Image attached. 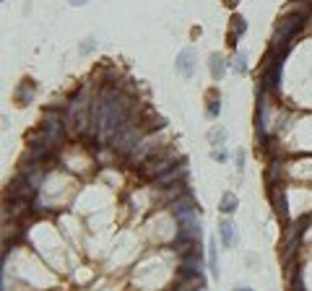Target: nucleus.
<instances>
[{
	"mask_svg": "<svg viewBox=\"0 0 312 291\" xmlns=\"http://www.w3.org/2000/svg\"><path fill=\"white\" fill-rule=\"evenodd\" d=\"M307 21L304 13H286L281 21H278V26H276V34H273V44L271 47H286V50H292V39L302 31V24Z\"/></svg>",
	"mask_w": 312,
	"mask_h": 291,
	"instance_id": "obj_1",
	"label": "nucleus"
},
{
	"mask_svg": "<svg viewBox=\"0 0 312 291\" xmlns=\"http://www.w3.org/2000/svg\"><path fill=\"white\" fill-rule=\"evenodd\" d=\"M141 138H143V125L128 120V122L115 133V136H112V141H109V148H112L115 153H130L133 148L141 143Z\"/></svg>",
	"mask_w": 312,
	"mask_h": 291,
	"instance_id": "obj_2",
	"label": "nucleus"
},
{
	"mask_svg": "<svg viewBox=\"0 0 312 291\" xmlns=\"http://www.w3.org/2000/svg\"><path fill=\"white\" fill-rule=\"evenodd\" d=\"M177 161V153L174 151H156L153 156H148V159L141 164V174L148 177V180H156V177H162L164 172H169Z\"/></svg>",
	"mask_w": 312,
	"mask_h": 291,
	"instance_id": "obj_3",
	"label": "nucleus"
},
{
	"mask_svg": "<svg viewBox=\"0 0 312 291\" xmlns=\"http://www.w3.org/2000/svg\"><path fill=\"white\" fill-rule=\"evenodd\" d=\"M162 148H164V146H162V141L156 138V136H143V138H141V143L128 153V164L141 167V164L148 159V156H153L156 151H162Z\"/></svg>",
	"mask_w": 312,
	"mask_h": 291,
	"instance_id": "obj_4",
	"label": "nucleus"
},
{
	"mask_svg": "<svg viewBox=\"0 0 312 291\" xmlns=\"http://www.w3.org/2000/svg\"><path fill=\"white\" fill-rule=\"evenodd\" d=\"M42 133L47 146H57L63 141V120L55 109H44V120H42Z\"/></svg>",
	"mask_w": 312,
	"mask_h": 291,
	"instance_id": "obj_5",
	"label": "nucleus"
},
{
	"mask_svg": "<svg viewBox=\"0 0 312 291\" xmlns=\"http://www.w3.org/2000/svg\"><path fill=\"white\" fill-rule=\"evenodd\" d=\"M34 195H37V185L24 174H18L16 180L8 185V198L11 200H32Z\"/></svg>",
	"mask_w": 312,
	"mask_h": 291,
	"instance_id": "obj_6",
	"label": "nucleus"
},
{
	"mask_svg": "<svg viewBox=\"0 0 312 291\" xmlns=\"http://www.w3.org/2000/svg\"><path fill=\"white\" fill-rule=\"evenodd\" d=\"M172 216L177 218V223H185V221H193L195 218V206H193V200L190 198H177L172 200Z\"/></svg>",
	"mask_w": 312,
	"mask_h": 291,
	"instance_id": "obj_7",
	"label": "nucleus"
},
{
	"mask_svg": "<svg viewBox=\"0 0 312 291\" xmlns=\"http://www.w3.org/2000/svg\"><path fill=\"white\" fill-rule=\"evenodd\" d=\"M268 198H271V206L276 211V216L281 221H289V206H286V195H284V187L281 185H268Z\"/></svg>",
	"mask_w": 312,
	"mask_h": 291,
	"instance_id": "obj_8",
	"label": "nucleus"
},
{
	"mask_svg": "<svg viewBox=\"0 0 312 291\" xmlns=\"http://www.w3.org/2000/svg\"><path fill=\"white\" fill-rule=\"evenodd\" d=\"M188 177V164L182 161L180 167H172L169 172H164L162 177H156V185L159 187H172V185H177V182H182Z\"/></svg>",
	"mask_w": 312,
	"mask_h": 291,
	"instance_id": "obj_9",
	"label": "nucleus"
},
{
	"mask_svg": "<svg viewBox=\"0 0 312 291\" xmlns=\"http://www.w3.org/2000/svg\"><path fill=\"white\" fill-rule=\"evenodd\" d=\"M177 73H180V76H185V78H193L195 76V52L193 50H182L180 55H177Z\"/></svg>",
	"mask_w": 312,
	"mask_h": 291,
	"instance_id": "obj_10",
	"label": "nucleus"
},
{
	"mask_svg": "<svg viewBox=\"0 0 312 291\" xmlns=\"http://www.w3.org/2000/svg\"><path fill=\"white\" fill-rule=\"evenodd\" d=\"M203 288V276L200 273H180V278H177L174 283V291H198Z\"/></svg>",
	"mask_w": 312,
	"mask_h": 291,
	"instance_id": "obj_11",
	"label": "nucleus"
},
{
	"mask_svg": "<svg viewBox=\"0 0 312 291\" xmlns=\"http://www.w3.org/2000/svg\"><path fill=\"white\" fill-rule=\"evenodd\" d=\"M169 247H172L174 252H180V255L185 257V255L195 252V239H193V237H188V234H182V232H177V237L172 239V244H169Z\"/></svg>",
	"mask_w": 312,
	"mask_h": 291,
	"instance_id": "obj_12",
	"label": "nucleus"
},
{
	"mask_svg": "<svg viewBox=\"0 0 312 291\" xmlns=\"http://www.w3.org/2000/svg\"><path fill=\"white\" fill-rule=\"evenodd\" d=\"M29 203L32 200H11V203L6 206V213H3V218L8 221H16V218H21V216H26L29 213Z\"/></svg>",
	"mask_w": 312,
	"mask_h": 291,
	"instance_id": "obj_13",
	"label": "nucleus"
},
{
	"mask_svg": "<svg viewBox=\"0 0 312 291\" xmlns=\"http://www.w3.org/2000/svg\"><path fill=\"white\" fill-rule=\"evenodd\" d=\"M227 68H229V65H227V60L221 57L219 52H213V55L208 57V71H211L213 81H221V78H224V76H227Z\"/></svg>",
	"mask_w": 312,
	"mask_h": 291,
	"instance_id": "obj_14",
	"label": "nucleus"
},
{
	"mask_svg": "<svg viewBox=\"0 0 312 291\" xmlns=\"http://www.w3.org/2000/svg\"><path fill=\"white\" fill-rule=\"evenodd\" d=\"M182 271L185 273H200V276H203V260H200V250H195V252H190V255L182 257Z\"/></svg>",
	"mask_w": 312,
	"mask_h": 291,
	"instance_id": "obj_15",
	"label": "nucleus"
},
{
	"mask_svg": "<svg viewBox=\"0 0 312 291\" xmlns=\"http://www.w3.org/2000/svg\"><path fill=\"white\" fill-rule=\"evenodd\" d=\"M244 31H247V21H244L242 16H232V21H229V37H227L232 47L237 44V37H242Z\"/></svg>",
	"mask_w": 312,
	"mask_h": 291,
	"instance_id": "obj_16",
	"label": "nucleus"
},
{
	"mask_svg": "<svg viewBox=\"0 0 312 291\" xmlns=\"http://www.w3.org/2000/svg\"><path fill=\"white\" fill-rule=\"evenodd\" d=\"M34 91H37V88H34V83L24 81V83H21V86L16 88L13 99H16V102H18L21 107H24V104H32V99H34Z\"/></svg>",
	"mask_w": 312,
	"mask_h": 291,
	"instance_id": "obj_17",
	"label": "nucleus"
},
{
	"mask_svg": "<svg viewBox=\"0 0 312 291\" xmlns=\"http://www.w3.org/2000/svg\"><path fill=\"white\" fill-rule=\"evenodd\" d=\"M219 239H221L224 247H232V244H234V223L229 218H224L219 223Z\"/></svg>",
	"mask_w": 312,
	"mask_h": 291,
	"instance_id": "obj_18",
	"label": "nucleus"
},
{
	"mask_svg": "<svg viewBox=\"0 0 312 291\" xmlns=\"http://www.w3.org/2000/svg\"><path fill=\"white\" fill-rule=\"evenodd\" d=\"M239 208V200H237V195L234 192H224V195H221V203H219V211L221 213H234Z\"/></svg>",
	"mask_w": 312,
	"mask_h": 291,
	"instance_id": "obj_19",
	"label": "nucleus"
},
{
	"mask_svg": "<svg viewBox=\"0 0 312 291\" xmlns=\"http://www.w3.org/2000/svg\"><path fill=\"white\" fill-rule=\"evenodd\" d=\"M208 107H206V115L211 117V120H216L219 115H221V99L216 96V91H213V88H211V91H208Z\"/></svg>",
	"mask_w": 312,
	"mask_h": 291,
	"instance_id": "obj_20",
	"label": "nucleus"
},
{
	"mask_svg": "<svg viewBox=\"0 0 312 291\" xmlns=\"http://www.w3.org/2000/svg\"><path fill=\"white\" fill-rule=\"evenodd\" d=\"M232 68L237 73H247V52H237L234 60H232Z\"/></svg>",
	"mask_w": 312,
	"mask_h": 291,
	"instance_id": "obj_21",
	"label": "nucleus"
},
{
	"mask_svg": "<svg viewBox=\"0 0 312 291\" xmlns=\"http://www.w3.org/2000/svg\"><path fill=\"white\" fill-rule=\"evenodd\" d=\"M208 265L213 278H219V263H216V242H208Z\"/></svg>",
	"mask_w": 312,
	"mask_h": 291,
	"instance_id": "obj_22",
	"label": "nucleus"
},
{
	"mask_svg": "<svg viewBox=\"0 0 312 291\" xmlns=\"http://www.w3.org/2000/svg\"><path fill=\"white\" fill-rule=\"evenodd\" d=\"M281 172H284V167H281L278 161H273V164H271V169H268V177H265V180H268V185H278L276 180H278V174H281Z\"/></svg>",
	"mask_w": 312,
	"mask_h": 291,
	"instance_id": "obj_23",
	"label": "nucleus"
},
{
	"mask_svg": "<svg viewBox=\"0 0 312 291\" xmlns=\"http://www.w3.org/2000/svg\"><path fill=\"white\" fill-rule=\"evenodd\" d=\"M208 138H211V143H213V146H221V143L227 141V130H211V133H208Z\"/></svg>",
	"mask_w": 312,
	"mask_h": 291,
	"instance_id": "obj_24",
	"label": "nucleus"
},
{
	"mask_svg": "<svg viewBox=\"0 0 312 291\" xmlns=\"http://www.w3.org/2000/svg\"><path fill=\"white\" fill-rule=\"evenodd\" d=\"M289 291H304V283H302V276L299 273L289 276Z\"/></svg>",
	"mask_w": 312,
	"mask_h": 291,
	"instance_id": "obj_25",
	"label": "nucleus"
},
{
	"mask_svg": "<svg viewBox=\"0 0 312 291\" xmlns=\"http://www.w3.org/2000/svg\"><path fill=\"white\" fill-rule=\"evenodd\" d=\"M94 47H97V42H94V39H83V44H81V55H88Z\"/></svg>",
	"mask_w": 312,
	"mask_h": 291,
	"instance_id": "obj_26",
	"label": "nucleus"
},
{
	"mask_svg": "<svg viewBox=\"0 0 312 291\" xmlns=\"http://www.w3.org/2000/svg\"><path fill=\"white\" fill-rule=\"evenodd\" d=\"M211 156H213L216 161H227V151H224V148H216V151H213Z\"/></svg>",
	"mask_w": 312,
	"mask_h": 291,
	"instance_id": "obj_27",
	"label": "nucleus"
},
{
	"mask_svg": "<svg viewBox=\"0 0 312 291\" xmlns=\"http://www.w3.org/2000/svg\"><path fill=\"white\" fill-rule=\"evenodd\" d=\"M237 169H244V151H237Z\"/></svg>",
	"mask_w": 312,
	"mask_h": 291,
	"instance_id": "obj_28",
	"label": "nucleus"
},
{
	"mask_svg": "<svg viewBox=\"0 0 312 291\" xmlns=\"http://www.w3.org/2000/svg\"><path fill=\"white\" fill-rule=\"evenodd\" d=\"M237 3H239V0H224V6H227V8H234Z\"/></svg>",
	"mask_w": 312,
	"mask_h": 291,
	"instance_id": "obj_29",
	"label": "nucleus"
},
{
	"mask_svg": "<svg viewBox=\"0 0 312 291\" xmlns=\"http://www.w3.org/2000/svg\"><path fill=\"white\" fill-rule=\"evenodd\" d=\"M71 6H86V0H71Z\"/></svg>",
	"mask_w": 312,
	"mask_h": 291,
	"instance_id": "obj_30",
	"label": "nucleus"
},
{
	"mask_svg": "<svg viewBox=\"0 0 312 291\" xmlns=\"http://www.w3.org/2000/svg\"><path fill=\"white\" fill-rule=\"evenodd\" d=\"M234 291H250V288H247V286H242V288H234Z\"/></svg>",
	"mask_w": 312,
	"mask_h": 291,
	"instance_id": "obj_31",
	"label": "nucleus"
},
{
	"mask_svg": "<svg viewBox=\"0 0 312 291\" xmlns=\"http://www.w3.org/2000/svg\"><path fill=\"white\" fill-rule=\"evenodd\" d=\"M198 291H206V288H198Z\"/></svg>",
	"mask_w": 312,
	"mask_h": 291,
	"instance_id": "obj_32",
	"label": "nucleus"
}]
</instances>
